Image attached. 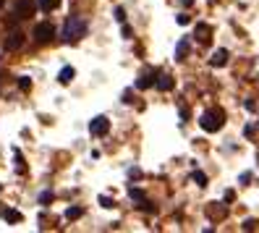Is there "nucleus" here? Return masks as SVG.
I'll return each instance as SVG.
<instances>
[{
	"instance_id": "nucleus-14",
	"label": "nucleus",
	"mask_w": 259,
	"mask_h": 233,
	"mask_svg": "<svg viewBox=\"0 0 259 233\" xmlns=\"http://www.w3.org/2000/svg\"><path fill=\"white\" fill-rule=\"evenodd\" d=\"M3 217L8 220V223H21V212H18V210H5Z\"/></svg>"
},
{
	"instance_id": "nucleus-13",
	"label": "nucleus",
	"mask_w": 259,
	"mask_h": 233,
	"mask_svg": "<svg viewBox=\"0 0 259 233\" xmlns=\"http://www.w3.org/2000/svg\"><path fill=\"white\" fill-rule=\"evenodd\" d=\"M37 3H40V8L45 14H50V11H55L58 5H61V0H37Z\"/></svg>"
},
{
	"instance_id": "nucleus-2",
	"label": "nucleus",
	"mask_w": 259,
	"mask_h": 233,
	"mask_svg": "<svg viewBox=\"0 0 259 233\" xmlns=\"http://www.w3.org/2000/svg\"><path fill=\"white\" fill-rule=\"evenodd\" d=\"M199 126L204 128V131H220V128L225 126V110H220V108H212V110H207V113L199 118Z\"/></svg>"
},
{
	"instance_id": "nucleus-22",
	"label": "nucleus",
	"mask_w": 259,
	"mask_h": 233,
	"mask_svg": "<svg viewBox=\"0 0 259 233\" xmlns=\"http://www.w3.org/2000/svg\"><path fill=\"white\" fill-rule=\"evenodd\" d=\"M257 225H259L257 220H254V217H249V220H246V223H244V231H254Z\"/></svg>"
},
{
	"instance_id": "nucleus-7",
	"label": "nucleus",
	"mask_w": 259,
	"mask_h": 233,
	"mask_svg": "<svg viewBox=\"0 0 259 233\" xmlns=\"http://www.w3.org/2000/svg\"><path fill=\"white\" fill-rule=\"evenodd\" d=\"M24 45V34L21 31H11L8 40H5V50H18Z\"/></svg>"
},
{
	"instance_id": "nucleus-19",
	"label": "nucleus",
	"mask_w": 259,
	"mask_h": 233,
	"mask_svg": "<svg viewBox=\"0 0 259 233\" xmlns=\"http://www.w3.org/2000/svg\"><path fill=\"white\" fill-rule=\"evenodd\" d=\"M14 155H16V171H18V173H24V171H27V168H24V157H21V152L16 150Z\"/></svg>"
},
{
	"instance_id": "nucleus-5",
	"label": "nucleus",
	"mask_w": 259,
	"mask_h": 233,
	"mask_svg": "<svg viewBox=\"0 0 259 233\" xmlns=\"http://www.w3.org/2000/svg\"><path fill=\"white\" fill-rule=\"evenodd\" d=\"M34 8H37L34 0H16V5H14V16H16V18H29L31 14H34Z\"/></svg>"
},
{
	"instance_id": "nucleus-4",
	"label": "nucleus",
	"mask_w": 259,
	"mask_h": 233,
	"mask_svg": "<svg viewBox=\"0 0 259 233\" xmlns=\"http://www.w3.org/2000/svg\"><path fill=\"white\" fill-rule=\"evenodd\" d=\"M107 131H110V121L105 115H97V118L89 121V134H92V137H105Z\"/></svg>"
},
{
	"instance_id": "nucleus-21",
	"label": "nucleus",
	"mask_w": 259,
	"mask_h": 233,
	"mask_svg": "<svg viewBox=\"0 0 259 233\" xmlns=\"http://www.w3.org/2000/svg\"><path fill=\"white\" fill-rule=\"evenodd\" d=\"M100 204L110 210V207H115V199H110V197H100Z\"/></svg>"
},
{
	"instance_id": "nucleus-26",
	"label": "nucleus",
	"mask_w": 259,
	"mask_h": 233,
	"mask_svg": "<svg viewBox=\"0 0 259 233\" xmlns=\"http://www.w3.org/2000/svg\"><path fill=\"white\" fill-rule=\"evenodd\" d=\"M181 121H189V108H181Z\"/></svg>"
},
{
	"instance_id": "nucleus-6",
	"label": "nucleus",
	"mask_w": 259,
	"mask_h": 233,
	"mask_svg": "<svg viewBox=\"0 0 259 233\" xmlns=\"http://www.w3.org/2000/svg\"><path fill=\"white\" fill-rule=\"evenodd\" d=\"M225 63H228V50H225V47L215 50V53H212V58H210V66H212V68H223Z\"/></svg>"
},
{
	"instance_id": "nucleus-27",
	"label": "nucleus",
	"mask_w": 259,
	"mask_h": 233,
	"mask_svg": "<svg viewBox=\"0 0 259 233\" xmlns=\"http://www.w3.org/2000/svg\"><path fill=\"white\" fill-rule=\"evenodd\" d=\"M191 3H194V0H181V5H186V8H189Z\"/></svg>"
},
{
	"instance_id": "nucleus-3",
	"label": "nucleus",
	"mask_w": 259,
	"mask_h": 233,
	"mask_svg": "<svg viewBox=\"0 0 259 233\" xmlns=\"http://www.w3.org/2000/svg\"><path fill=\"white\" fill-rule=\"evenodd\" d=\"M53 37H55V27H53V24L42 21V24H37V27H34V42H37V45L53 42Z\"/></svg>"
},
{
	"instance_id": "nucleus-28",
	"label": "nucleus",
	"mask_w": 259,
	"mask_h": 233,
	"mask_svg": "<svg viewBox=\"0 0 259 233\" xmlns=\"http://www.w3.org/2000/svg\"><path fill=\"white\" fill-rule=\"evenodd\" d=\"M0 189H3V186H0Z\"/></svg>"
},
{
	"instance_id": "nucleus-12",
	"label": "nucleus",
	"mask_w": 259,
	"mask_h": 233,
	"mask_svg": "<svg viewBox=\"0 0 259 233\" xmlns=\"http://www.w3.org/2000/svg\"><path fill=\"white\" fill-rule=\"evenodd\" d=\"M157 89H160V92H170V89H173V79L168 74H163L157 79Z\"/></svg>"
},
{
	"instance_id": "nucleus-10",
	"label": "nucleus",
	"mask_w": 259,
	"mask_h": 233,
	"mask_svg": "<svg viewBox=\"0 0 259 233\" xmlns=\"http://www.w3.org/2000/svg\"><path fill=\"white\" fill-rule=\"evenodd\" d=\"M186 55H189V40H178L176 45V61H186Z\"/></svg>"
},
{
	"instance_id": "nucleus-17",
	"label": "nucleus",
	"mask_w": 259,
	"mask_h": 233,
	"mask_svg": "<svg viewBox=\"0 0 259 233\" xmlns=\"http://www.w3.org/2000/svg\"><path fill=\"white\" fill-rule=\"evenodd\" d=\"M128 197H131L134 199V202H144V191H139V189H131V191H128Z\"/></svg>"
},
{
	"instance_id": "nucleus-11",
	"label": "nucleus",
	"mask_w": 259,
	"mask_h": 233,
	"mask_svg": "<svg viewBox=\"0 0 259 233\" xmlns=\"http://www.w3.org/2000/svg\"><path fill=\"white\" fill-rule=\"evenodd\" d=\"M74 76H76V71L71 66H66V68H61V74H58V81H61V84H71V81H74Z\"/></svg>"
},
{
	"instance_id": "nucleus-16",
	"label": "nucleus",
	"mask_w": 259,
	"mask_h": 233,
	"mask_svg": "<svg viewBox=\"0 0 259 233\" xmlns=\"http://www.w3.org/2000/svg\"><path fill=\"white\" fill-rule=\"evenodd\" d=\"M207 215H210L212 220H215V217L223 220L225 217V207H210V210H207Z\"/></svg>"
},
{
	"instance_id": "nucleus-18",
	"label": "nucleus",
	"mask_w": 259,
	"mask_h": 233,
	"mask_svg": "<svg viewBox=\"0 0 259 233\" xmlns=\"http://www.w3.org/2000/svg\"><path fill=\"white\" fill-rule=\"evenodd\" d=\"M18 87H21V92H29V89H31V79H29V76H21V79H18Z\"/></svg>"
},
{
	"instance_id": "nucleus-23",
	"label": "nucleus",
	"mask_w": 259,
	"mask_h": 233,
	"mask_svg": "<svg viewBox=\"0 0 259 233\" xmlns=\"http://www.w3.org/2000/svg\"><path fill=\"white\" fill-rule=\"evenodd\" d=\"M115 18L123 24V21H126V11H123V8H115Z\"/></svg>"
},
{
	"instance_id": "nucleus-25",
	"label": "nucleus",
	"mask_w": 259,
	"mask_h": 233,
	"mask_svg": "<svg viewBox=\"0 0 259 233\" xmlns=\"http://www.w3.org/2000/svg\"><path fill=\"white\" fill-rule=\"evenodd\" d=\"M178 24H181V27H186V24H189V16L181 14V16H178Z\"/></svg>"
},
{
	"instance_id": "nucleus-9",
	"label": "nucleus",
	"mask_w": 259,
	"mask_h": 233,
	"mask_svg": "<svg viewBox=\"0 0 259 233\" xmlns=\"http://www.w3.org/2000/svg\"><path fill=\"white\" fill-rule=\"evenodd\" d=\"M197 37H199V42L207 45L210 42V37H212V27L210 24H197Z\"/></svg>"
},
{
	"instance_id": "nucleus-24",
	"label": "nucleus",
	"mask_w": 259,
	"mask_h": 233,
	"mask_svg": "<svg viewBox=\"0 0 259 233\" xmlns=\"http://www.w3.org/2000/svg\"><path fill=\"white\" fill-rule=\"evenodd\" d=\"M40 202H42V204L53 202V194H50V191H45V194H42V197H40Z\"/></svg>"
},
{
	"instance_id": "nucleus-1",
	"label": "nucleus",
	"mask_w": 259,
	"mask_h": 233,
	"mask_svg": "<svg viewBox=\"0 0 259 233\" xmlns=\"http://www.w3.org/2000/svg\"><path fill=\"white\" fill-rule=\"evenodd\" d=\"M81 37H87V21L81 16H71L66 21V27H63V42L76 45Z\"/></svg>"
},
{
	"instance_id": "nucleus-15",
	"label": "nucleus",
	"mask_w": 259,
	"mask_h": 233,
	"mask_svg": "<svg viewBox=\"0 0 259 233\" xmlns=\"http://www.w3.org/2000/svg\"><path fill=\"white\" fill-rule=\"evenodd\" d=\"M81 215H84L81 207H68V210H66V220H79Z\"/></svg>"
},
{
	"instance_id": "nucleus-20",
	"label": "nucleus",
	"mask_w": 259,
	"mask_h": 233,
	"mask_svg": "<svg viewBox=\"0 0 259 233\" xmlns=\"http://www.w3.org/2000/svg\"><path fill=\"white\" fill-rule=\"evenodd\" d=\"M194 181H197L199 186H207V176H204L202 171H197V173H194Z\"/></svg>"
},
{
	"instance_id": "nucleus-8",
	"label": "nucleus",
	"mask_w": 259,
	"mask_h": 233,
	"mask_svg": "<svg viewBox=\"0 0 259 233\" xmlns=\"http://www.w3.org/2000/svg\"><path fill=\"white\" fill-rule=\"evenodd\" d=\"M154 84V68H144V74H141V79L137 81L139 89H150Z\"/></svg>"
}]
</instances>
